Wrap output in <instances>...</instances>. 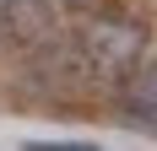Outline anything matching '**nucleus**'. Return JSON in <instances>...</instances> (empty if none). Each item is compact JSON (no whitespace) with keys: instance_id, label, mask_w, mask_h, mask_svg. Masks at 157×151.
I'll use <instances>...</instances> for the list:
<instances>
[{"instance_id":"1","label":"nucleus","mask_w":157,"mask_h":151,"mask_svg":"<svg viewBox=\"0 0 157 151\" xmlns=\"http://www.w3.org/2000/svg\"><path fill=\"white\" fill-rule=\"evenodd\" d=\"M71 43H76V60H81V70L92 81L125 87L136 76V65H141V54H146V27H141V16L98 6V11H87L71 27Z\"/></svg>"},{"instance_id":"2","label":"nucleus","mask_w":157,"mask_h":151,"mask_svg":"<svg viewBox=\"0 0 157 151\" xmlns=\"http://www.w3.org/2000/svg\"><path fill=\"white\" fill-rule=\"evenodd\" d=\"M119 113H125V124L157 135V43H146L136 76L119 87Z\"/></svg>"},{"instance_id":"3","label":"nucleus","mask_w":157,"mask_h":151,"mask_svg":"<svg viewBox=\"0 0 157 151\" xmlns=\"http://www.w3.org/2000/svg\"><path fill=\"white\" fill-rule=\"evenodd\" d=\"M22 151H98V140H22Z\"/></svg>"},{"instance_id":"4","label":"nucleus","mask_w":157,"mask_h":151,"mask_svg":"<svg viewBox=\"0 0 157 151\" xmlns=\"http://www.w3.org/2000/svg\"><path fill=\"white\" fill-rule=\"evenodd\" d=\"M49 6H60V11H71V16H87V11H98L103 0H49Z\"/></svg>"},{"instance_id":"5","label":"nucleus","mask_w":157,"mask_h":151,"mask_svg":"<svg viewBox=\"0 0 157 151\" xmlns=\"http://www.w3.org/2000/svg\"><path fill=\"white\" fill-rule=\"evenodd\" d=\"M0 43H11V0H0Z\"/></svg>"}]
</instances>
